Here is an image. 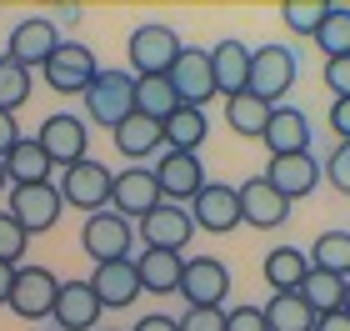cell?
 I'll use <instances>...</instances> for the list:
<instances>
[{
    "mask_svg": "<svg viewBox=\"0 0 350 331\" xmlns=\"http://www.w3.org/2000/svg\"><path fill=\"white\" fill-rule=\"evenodd\" d=\"M100 331H116V326H100Z\"/></svg>",
    "mask_w": 350,
    "mask_h": 331,
    "instance_id": "obj_48",
    "label": "cell"
},
{
    "mask_svg": "<svg viewBox=\"0 0 350 331\" xmlns=\"http://www.w3.org/2000/svg\"><path fill=\"white\" fill-rule=\"evenodd\" d=\"M5 186H10V176H5V161H0V191H5Z\"/></svg>",
    "mask_w": 350,
    "mask_h": 331,
    "instance_id": "obj_47",
    "label": "cell"
},
{
    "mask_svg": "<svg viewBox=\"0 0 350 331\" xmlns=\"http://www.w3.org/2000/svg\"><path fill=\"white\" fill-rule=\"evenodd\" d=\"M155 181H161V196L170 206H180V201H196V191L205 186V166H200L196 151H161Z\"/></svg>",
    "mask_w": 350,
    "mask_h": 331,
    "instance_id": "obj_15",
    "label": "cell"
},
{
    "mask_svg": "<svg viewBox=\"0 0 350 331\" xmlns=\"http://www.w3.org/2000/svg\"><path fill=\"white\" fill-rule=\"evenodd\" d=\"M265 181L275 186V191H280L285 201H291V206H295L300 196H310L315 186H321V161H315L310 151H295V156H270Z\"/></svg>",
    "mask_w": 350,
    "mask_h": 331,
    "instance_id": "obj_19",
    "label": "cell"
},
{
    "mask_svg": "<svg viewBox=\"0 0 350 331\" xmlns=\"http://www.w3.org/2000/svg\"><path fill=\"white\" fill-rule=\"evenodd\" d=\"M161 131H165V151H200L205 136H211V121H205L200 106H175Z\"/></svg>",
    "mask_w": 350,
    "mask_h": 331,
    "instance_id": "obj_26",
    "label": "cell"
},
{
    "mask_svg": "<svg viewBox=\"0 0 350 331\" xmlns=\"http://www.w3.org/2000/svg\"><path fill=\"white\" fill-rule=\"evenodd\" d=\"M310 40L325 51V60L350 56V5H330V15L321 21V30H315Z\"/></svg>",
    "mask_w": 350,
    "mask_h": 331,
    "instance_id": "obj_33",
    "label": "cell"
},
{
    "mask_svg": "<svg viewBox=\"0 0 350 331\" xmlns=\"http://www.w3.org/2000/svg\"><path fill=\"white\" fill-rule=\"evenodd\" d=\"M270 110H275V106H265L260 96H250V90H241V96H230L226 101V125H230V131L235 136H256L260 140V131H265V121H270Z\"/></svg>",
    "mask_w": 350,
    "mask_h": 331,
    "instance_id": "obj_31",
    "label": "cell"
},
{
    "mask_svg": "<svg viewBox=\"0 0 350 331\" xmlns=\"http://www.w3.org/2000/svg\"><path fill=\"white\" fill-rule=\"evenodd\" d=\"M25 251H30L25 226H21V221H15L10 211H0V261H5V266H21V261H25Z\"/></svg>",
    "mask_w": 350,
    "mask_h": 331,
    "instance_id": "obj_36",
    "label": "cell"
},
{
    "mask_svg": "<svg viewBox=\"0 0 350 331\" xmlns=\"http://www.w3.org/2000/svg\"><path fill=\"white\" fill-rule=\"evenodd\" d=\"M321 176H330V186H336L340 196H350V140H340V146L330 151V161L321 166Z\"/></svg>",
    "mask_w": 350,
    "mask_h": 331,
    "instance_id": "obj_38",
    "label": "cell"
},
{
    "mask_svg": "<svg viewBox=\"0 0 350 331\" xmlns=\"http://www.w3.org/2000/svg\"><path fill=\"white\" fill-rule=\"evenodd\" d=\"M185 211L196 221V231H211V236H226V231L241 226V196H235V186H226V181H205Z\"/></svg>",
    "mask_w": 350,
    "mask_h": 331,
    "instance_id": "obj_11",
    "label": "cell"
},
{
    "mask_svg": "<svg viewBox=\"0 0 350 331\" xmlns=\"http://www.w3.org/2000/svg\"><path fill=\"white\" fill-rule=\"evenodd\" d=\"M85 110L95 125H105V131H116V125L135 110V75L131 71H100L85 90Z\"/></svg>",
    "mask_w": 350,
    "mask_h": 331,
    "instance_id": "obj_5",
    "label": "cell"
},
{
    "mask_svg": "<svg viewBox=\"0 0 350 331\" xmlns=\"http://www.w3.org/2000/svg\"><path fill=\"white\" fill-rule=\"evenodd\" d=\"M310 331H350V317L345 311H325V317H315Z\"/></svg>",
    "mask_w": 350,
    "mask_h": 331,
    "instance_id": "obj_44",
    "label": "cell"
},
{
    "mask_svg": "<svg viewBox=\"0 0 350 331\" xmlns=\"http://www.w3.org/2000/svg\"><path fill=\"white\" fill-rule=\"evenodd\" d=\"M110 186H116V171H105L95 156H85V161H75V166L60 171L55 191H60V201H66V206L95 216V211L110 206Z\"/></svg>",
    "mask_w": 350,
    "mask_h": 331,
    "instance_id": "obj_2",
    "label": "cell"
},
{
    "mask_svg": "<svg viewBox=\"0 0 350 331\" xmlns=\"http://www.w3.org/2000/svg\"><path fill=\"white\" fill-rule=\"evenodd\" d=\"M340 311L350 317V281H345V291H340Z\"/></svg>",
    "mask_w": 350,
    "mask_h": 331,
    "instance_id": "obj_46",
    "label": "cell"
},
{
    "mask_svg": "<svg viewBox=\"0 0 350 331\" xmlns=\"http://www.w3.org/2000/svg\"><path fill=\"white\" fill-rule=\"evenodd\" d=\"M100 311L105 306L95 302L90 281H60L51 321H55V331H100Z\"/></svg>",
    "mask_w": 350,
    "mask_h": 331,
    "instance_id": "obj_16",
    "label": "cell"
},
{
    "mask_svg": "<svg viewBox=\"0 0 350 331\" xmlns=\"http://www.w3.org/2000/svg\"><path fill=\"white\" fill-rule=\"evenodd\" d=\"M161 181H155V171L150 166H125L116 186H110V211H120L125 221H140V216H150L155 206H161Z\"/></svg>",
    "mask_w": 350,
    "mask_h": 331,
    "instance_id": "obj_12",
    "label": "cell"
},
{
    "mask_svg": "<svg viewBox=\"0 0 350 331\" xmlns=\"http://www.w3.org/2000/svg\"><path fill=\"white\" fill-rule=\"evenodd\" d=\"M60 201L55 181H36V186H10V216L25 226V236H40V231H55L60 226Z\"/></svg>",
    "mask_w": 350,
    "mask_h": 331,
    "instance_id": "obj_9",
    "label": "cell"
},
{
    "mask_svg": "<svg viewBox=\"0 0 350 331\" xmlns=\"http://www.w3.org/2000/svg\"><path fill=\"white\" fill-rule=\"evenodd\" d=\"M175 106H180V96H175V86L165 75H135V116H150L165 125Z\"/></svg>",
    "mask_w": 350,
    "mask_h": 331,
    "instance_id": "obj_28",
    "label": "cell"
},
{
    "mask_svg": "<svg viewBox=\"0 0 350 331\" xmlns=\"http://www.w3.org/2000/svg\"><path fill=\"white\" fill-rule=\"evenodd\" d=\"M265 311V331H310L315 326V311L300 302L295 291H280V296H270V302L260 306Z\"/></svg>",
    "mask_w": 350,
    "mask_h": 331,
    "instance_id": "obj_30",
    "label": "cell"
},
{
    "mask_svg": "<svg viewBox=\"0 0 350 331\" xmlns=\"http://www.w3.org/2000/svg\"><path fill=\"white\" fill-rule=\"evenodd\" d=\"M36 140H40V151L51 156V166H60V171L90 156V131H85L81 116H70V110H55V116H45L40 131H36Z\"/></svg>",
    "mask_w": 350,
    "mask_h": 331,
    "instance_id": "obj_6",
    "label": "cell"
},
{
    "mask_svg": "<svg viewBox=\"0 0 350 331\" xmlns=\"http://www.w3.org/2000/svg\"><path fill=\"white\" fill-rule=\"evenodd\" d=\"M340 291H345V281L340 276H330V271H306V281H300V302H306L315 317H325V311H340Z\"/></svg>",
    "mask_w": 350,
    "mask_h": 331,
    "instance_id": "obj_32",
    "label": "cell"
},
{
    "mask_svg": "<svg viewBox=\"0 0 350 331\" xmlns=\"http://www.w3.org/2000/svg\"><path fill=\"white\" fill-rule=\"evenodd\" d=\"M10 281H15V266H5V261H0V306L10 302Z\"/></svg>",
    "mask_w": 350,
    "mask_h": 331,
    "instance_id": "obj_45",
    "label": "cell"
},
{
    "mask_svg": "<svg viewBox=\"0 0 350 331\" xmlns=\"http://www.w3.org/2000/svg\"><path fill=\"white\" fill-rule=\"evenodd\" d=\"M175 331H226V306H185V317H175Z\"/></svg>",
    "mask_w": 350,
    "mask_h": 331,
    "instance_id": "obj_37",
    "label": "cell"
},
{
    "mask_svg": "<svg viewBox=\"0 0 350 331\" xmlns=\"http://www.w3.org/2000/svg\"><path fill=\"white\" fill-rule=\"evenodd\" d=\"M325 15H330V0H285L280 5V21L291 25L295 36H315Z\"/></svg>",
    "mask_w": 350,
    "mask_h": 331,
    "instance_id": "obj_34",
    "label": "cell"
},
{
    "mask_svg": "<svg viewBox=\"0 0 350 331\" xmlns=\"http://www.w3.org/2000/svg\"><path fill=\"white\" fill-rule=\"evenodd\" d=\"M40 71H45V86L60 90V96H85L90 81L100 75V60H95V51L81 45V40H60L55 56L45 60Z\"/></svg>",
    "mask_w": 350,
    "mask_h": 331,
    "instance_id": "obj_4",
    "label": "cell"
},
{
    "mask_svg": "<svg viewBox=\"0 0 350 331\" xmlns=\"http://www.w3.org/2000/svg\"><path fill=\"white\" fill-rule=\"evenodd\" d=\"M330 131L350 140V101H330Z\"/></svg>",
    "mask_w": 350,
    "mask_h": 331,
    "instance_id": "obj_41",
    "label": "cell"
},
{
    "mask_svg": "<svg viewBox=\"0 0 350 331\" xmlns=\"http://www.w3.org/2000/svg\"><path fill=\"white\" fill-rule=\"evenodd\" d=\"M55 45H60V30H55L51 15H25V21L10 25L5 60H15V66H25V71H36V66H45V60L55 56Z\"/></svg>",
    "mask_w": 350,
    "mask_h": 331,
    "instance_id": "obj_10",
    "label": "cell"
},
{
    "mask_svg": "<svg viewBox=\"0 0 350 331\" xmlns=\"http://www.w3.org/2000/svg\"><path fill=\"white\" fill-rule=\"evenodd\" d=\"M5 176L15 186H36V181H51V156L40 151L36 136H21L15 146L5 151Z\"/></svg>",
    "mask_w": 350,
    "mask_h": 331,
    "instance_id": "obj_25",
    "label": "cell"
},
{
    "mask_svg": "<svg viewBox=\"0 0 350 331\" xmlns=\"http://www.w3.org/2000/svg\"><path fill=\"white\" fill-rule=\"evenodd\" d=\"M175 296H185L190 306H226V296H230V271H226V261H215V256H190L185 271H180V291H175Z\"/></svg>",
    "mask_w": 350,
    "mask_h": 331,
    "instance_id": "obj_14",
    "label": "cell"
},
{
    "mask_svg": "<svg viewBox=\"0 0 350 331\" xmlns=\"http://www.w3.org/2000/svg\"><path fill=\"white\" fill-rule=\"evenodd\" d=\"M226 331H265V311L260 306H230L226 311Z\"/></svg>",
    "mask_w": 350,
    "mask_h": 331,
    "instance_id": "obj_39",
    "label": "cell"
},
{
    "mask_svg": "<svg viewBox=\"0 0 350 331\" xmlns=\"http://www.w3.org/2000/svg\"><path fill=\"white\" fill-rule=\"evenodd\" d=\"M205 56H211L215 96H226V101H230V96H241V90H245V81H250V51H245V45L226 36V40H215Z\"/></svg>",
    "mask_w": 350,
    "mask_h": 331,
    "instance_id": "obj_22",
    "label": "cell"
},
{
    "mask_svg": "<svg viewBox=\"0 0 350 331\" xmlns=\"http://www.w3.org/2000/svg\"><path fill=\"white\" fill-rule=\"evenodd\" d=\"M180 51H185V45H180V36H175L165 21L135 25L131 40H125V56H131V71H135V75H165Z\"/></svg>",
    "mask_w": 350,
    "mask_h": 331,
    "instance_id": "obj_3",
    "label": "cell"
},
{
    "mask_svg": "<svg viewBox=\"0 0 350 331\" xmlns=\"http://www.w3.org/2000/svg\"><path fill=\"white\" fill-rule=\"evenodd\" d=\"M165 81L175 86V96H180V106H200L215 96V75H211V56L196 51V45H185L180 56H175V66L165 71Z\"/></svg>",
    "mask_w": 350,
    "mask_h": 331,
    "instance_id": "obj_17",
    "label": "cell"
},
{
    "mask_svg": "<svg viewBox=\"0 0 350 331\" xmlns=\"http://www.w3.org/2000/svg\"><path fill=\"white\" fill-rule=\"evenodd\" d=\"M180 271H185V256H170V251H140L135 256V281L150 296H175L180 291Z\"/></svg>",
    "mask_w": 350,
    "mask_h": 331,
    "instance_id": "obj_23",
    "label": "cell"
},
{
    "mask_svg": "<svg viewBox=\"0 0 350 331\" xmlns=\"http://www.w3.org/2000/svg\"><path fill=\"white\" fill-rule=\"evenodd\" d=\"M30 101V71L15 66V60H0V110H21Z\"/></svg>",
    "mask_w": 350,
    "mask_h": 331,
    "instance_id": "obj_35",
    "label": "cell"
},
{
    "mask_svg": "<svg viewBox=\"0 0 350 331\" xmlns=\"http://www.w3.org/2000/svg\"><path fill=\"white\" fill-rule=\"evenodd\" d=\"M325 86H330V96H336V101H350V56L325 60Z\"/></svg>",
    "mask_w": 350,
    "mask_h": 331,
    "instance_id": "obj_40",
    "label": "cell"
},
{
    "mask_svg": "<svg viewBox=\"0 0 350 331\" xmlns=\"http://www.w3.org/2000/svg\"><path fill=\"white\" fill-rule=\"evenodd\" d=\"M306 271H310V256L300 246H275L265 256V281H270V291H300V281H306Z\"/></svg>",
    "mask_w": 350,
    "mask_h": 331,
    "instance_id": "obj_27",
    "label": "cell"
},
{
    "mask_svg": "<svg viewBox=\"0 0 350 331\" xmlns=\"http://www.w3.org/2000/svg\"><path fill=\"white\" fill-rule=\"evenodd\" d=\"M260 140L270 146V156H295V151H310V116L300 106H275L265 121Z\"/></svg>",
    "mask_w": 350,
    "mask_h": 331,
    "instance_id": "obj_21",
    "label": "cell"
},
{
    "mask_svg": "<svg viewBox=\"0 0 350 331\" xmlns=\"http://www.w3.org/2000/svg\"><path fill=\"white\" fill-rule=\"evenodd\" d=\"M21 140V125H15V116L10 110H0V161H5V151Z\"/></svg>",
    "mask_w": 350,
    "mask_h": 331,
    "instance_id": "obj_42",
    "label": "cell"
},
{
    "mask_svg": "<svg viewBox=\"0 0 350 331\" xmlns=\"http://www.w3.org/2000/svg\"><path fill=\"white\" fill-rule=\"evenodd\" d=\"M90 291H95V302H100L105 311L131 306L135 296H140L135 261H131V256H125V261H95V271H90Z\"/></svg>",
    "mask_w": 350,
    "mask_h": 331,
    "instance_id": "obj_20",
    "label": "cell"
},
{
    "mask_svg": "<svg viewBox=\"0 0 350 331\" xmlns=\"http://www.w3.org/2000/svg\"><path fill=\"white\" fill-rule=\"evenodd\" d=\"M306 256H310L315 271H330V276L350 281V231H321Z\"/></svg>",
    "mask_w": 350,
    "mask_h": 331,
    "instance_id": "obj_29",
    "label": "cell"
},
{
    "mask_svg": "<svg viewBox=\"0 0 350 331\" xmlns=\"http://www.w3.org/2000/svg\"><path fill=\"white\" fill-rule=\"evenodd\" d=\"M131 331H175V317H165V311H150V317H140Z\"/></svg>",
    "mask_w": 350,
    "mask_h": 331,
    "instance_id": "obj_43",
    "label": "cell"
},
{
    "mask_svg": "<svg viewBox=\"0 0 350 331\" xmlns=\"http://www.w3.org/2000/svg\"><path fill=\"white\" fill-rule=\"evenodd\" d=\"M45 331H55V326H45Z\"/></svg>",
    "mask_w": 350,
    "mask_h": 331,
    "instance_id": "obj_49",
    "label": "cell"
},
{
    "mask_svg": "<svg viewBox=\"0 0 350 331\" xmlns=\"http://www.w3.org/2000/svg\"><path fill=\"white\" fill-rule=\"evenodd\" d=\"M55 291H60V276L45 271V266H15V281H10V311L25 321H51V306H55Z\"/></svg>",
    "mask_w": 350,
    "mask_h": 331,
    "instance_id": "obj_7",
    "label": "cell"
},
{
    "mask_svg": "<svg viewBox=\"0 0 350 331\" xmlns=\"http://www.w3.org/2000/svg\"><path fill=\"white\" fill-rule=\"evenodd\" d=\"M135 231H140V246H146V251H170V256H185L190 236H196V221H190L185 206H170V201H161L150 216L135 221Z\"/></svg>",
    "mask_w": 350,
    "mask_h": 331,
    "instance_id": "obj_8",
    "label": "cell"
},
{
    "mask_svg": "<svg viewBox=\"0 0 350 331\" xmlns=\"http://www.w3.org/2000/svg\"><path fill=\"white\" fill-rule=\"evenodd\" d=\"M81 246H85L90 261H125V256H131V221H125L120 211H110V206L85 216Z\"/></svg>",
    "mask_w": 350,
    "mask_h": 331,
    "instance_id": "obj_13",
    "label": "cell"
},
{
    "mask_svg": "<svg viewBox=\"0 0 350 331\" xmlns=\"http://www.w3.org/2000/svg\"><path fill=\"white\" fill-rule=\"evenodd\" d=\"M295 75H300V56L291 51V45H256V51H250V81H245V90L260 96L265 106H280V96H291Z\"/></svg>",
    "mask_w": 350,
    "mask_h": 331,
    "instance_id": "obj_1",
    "label": "cell"
},
{
    "mask_svg": "<svg viewBox=\"0 0 350 331\" xmlns=\"http://www.w3.org/2000/svg\"><path fill=\"white\" fill-rule=\"evenodd\" d=\"M235 196H241V226L250 221V226H260V231H275V226L291 221V201H285L265 176H250L245 186H235Z\"/></svg>",
    "mask_w": 350,
    "mask_h": 331,
    "instance_id": "obj_18",
    "label": "cell"
},
{
    "mask_svg": "<svg viewBox=\"0 0 350 331\" xmlns=\"http://www.w3.org/2000/svg\"><path fill=\"white\" fill-rule=\"evenodd\" d=\"M110 136H116V146H120V156H125V161H146V156H155V151L165 146V131H161V121H150V116H135V110H131V116H125V121H120Z\"/></svg>",
    "mask_w": 350,
    "mask_h": 331,
    "instance_id": "obj_24",
    "label": "cell"
}]
</instances>
